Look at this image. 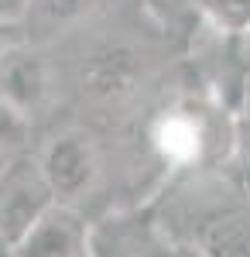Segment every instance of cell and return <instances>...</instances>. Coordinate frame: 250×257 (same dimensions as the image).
I'll list each match as a JSON object with an SVG mask.
<instances>
[{"label":"cell","mask_w":250,"mask_h":257,"mask_svg":"<svg viewBox=\"0 0 250 257\" xmlns=\"http://www.w3.org/2000/svg\"><path fill=\"white\" fill-rule=\"evenodd\" d=\"M52 206H55V196L41 175L38 158L31 155L7 158L0 172V240L14 247L35 226V219Z\"/></svg>","instance_id":"1"},{"label":"cell","mask_w":250,"mask_h":257,"mask_svg":"<svg viewBox=\"0 0 250 257\" xmlns=\"http://www.w3.org/2000/svg\"><path fill=\"white\" fill-rule=\"evenodd\" d=\"M31 14V0H0V28H21Z\"/></svg>","instance_id":"11"},{"label":"cell","mask_w":250,"mask_h":257,"mask_svg":"<svg viewBox=\"0 0 250 257\" xmlns=\"http://www.w3.org/2000/svg\"><path fill=\"white\" fill-rule=\"evenodd\" d=\"M137 82V62L127 48H106L96 52L89 69H86V86L89 93H96L103 99H120L134 89Z\"/></svg>","instance_id":"7"},{"label":"cell","mask_w":250,"mask_h":257,"mask_svg":"<svg viewBox=\"0 0 250 257\" xmlns=\"http://www.w3.org/2000/svg\"><path fill=\"white\" fill-rule=\"evenodd\" d=\"M4 165H7V158H4V155H0V172H4Z\"/></svg>","instance_id":"15"},{"label":"cell","mask_w":250,"mask_h":257,"mask_svg":"<svg viewBox=\"0 0 250 257\" xmlns=\"http://www.w3.org/2000/svg\"><path fill=\"white\" fill-rule=\"evenodd\" d=\"M0 257H14V247L7 240H0Z\"/></svg>","instance_id":"13"},{"label":"cell","mask_w":250,"mask_h":257,"mask_svg":"<svg viewBox=\"0 0 250 257\" xmlns=\"http://www.w3.org/2000/svg\"><path fill=\"white\" fill-rule=\"evenodd\" d=\"M38 168L55 202L69 206L72 199L86 196L96 182L99 158H96V144L86 131H65L48 141V148L41 151Z\"/></svg>","instance_id":"2"},{"label":"cell","mask_w":250,"mask_h":257,"mask_svg":"<svg viewBox=\"0 0 250 257\" xmlns=\"http://www.w3.org/2000/svg\"><path fill=\"white\" fill-rule=\"evenodd\" d=\"M0 96L11 99L21 113H35L48 96V65L35 48L11 45L0 52Z\"/></svg>","instance_id":"4"},{"label":"cell","mask_w":250,"mask_h":257,"mask_svg":"<svg viewBox=\"0 0 250 257\" xmlns=\"http://www.w3.org/2000/svg\"><path fill=\"white\" fill-rule=\"evenodd\" d=\"M11 45H18V28H0V52Z\"/></svg>","instance_id":"12"},{"label":"cell","mask_w":250,"mask_h":257,"mask_svg":"<svg viewBox=\"0 0 250 257\" xmlns=\"http://www.w3.org/2000/svg\"><path fill=\"white\" fill-rule=\"evenodd\" d=\"M93 4H99V0H31V14H41V18L52 21V24H65V21L82 18Z\"/></svg>","instance_id":"10"},{"label":"cell","mask_w":250,"mask_h":257,"mask_svg":"<svg viewBox=\"0 0 250 257\" xmlns=\"http://www.w3.org/2000/svg\"><path fill=\"white\" fill-rule=\"evenodd\" d=\"M154 7H165V4H178V0H151Z\"/></svg>","instance_id":"14"},{"label":"cell","mask_w":250,"mask_h":257,"mask_svg":"<svg viewBox=\"0 0 250 257\" xmlns=\"http://www.w3.org/2000/svg\"><path fill=\"white\" fill-rule=\"evenodd\" d=\"M199 247L206 257H250V213L223 209L202 223Z\"/></svg>","instance_id":"6"},{"label":"cell","mask_w":250,"mask_h":257,"mask_svg":"<svg viewBox=\"0 0 250 257\" xmlns=\"http://www.w3.org/2000/svg\"><path fill=\"white\" fill-rule=\"evenodd\" d=\"M31 134H35L31 117H28V113H21L11 99L0 96V155H4V158L28 155Z\"/></svg>","instance_id":"9"},{"label":"cell","mask_w":250,"mask_h":257,"mask_svg":"<svg viewBox=\"0 0 250 257\" xmlns=\"http://www.w3.org/2000/svg\"><path fill=\"white\" fill-rule=\"evenodd\" d=\"M154 148L172 165H192L206 155V120L195 110H168L154 123Z\"/></svg>","instance_id":"5"},{"label":"cell","mask_w":250,"mask_h":257,"mask_svg":"<svg viewBox=\"0 0 250 257\" xmlns=\"http://www.w3.org/2000/svg\"><path fill=\"white\" fill-rule=\"evenodd\" d=\"M202 21L219 35H250V0H192Z\"/></svg>","instance_id":"8"},{"label":"cell","mask_w":250,"mask_h":257,"mask_svg":"<svg viewBox=\"0 0 250 257\" xmlns=\"http://www.w3.org/2000/svg\"><path fill=\"white\" fill-rule=\"evenodd\" d=\"M89 233L86 223L72 206L55 202L45 209L35 226L14 243V257H86Z\"/></svg>","instance_id":"3"}]
</instances>
